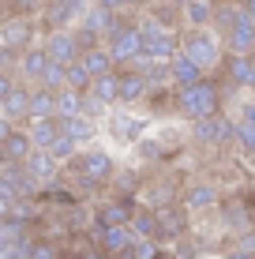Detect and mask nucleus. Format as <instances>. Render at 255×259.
Wrapping results in <instances>:
<instances>
[{
	"mask_svg": "<svg viewBox=\"0 0 255 259\" xmlns=\"http://www.w3.org/2000/svg\"><path fill=\"white\" fill-rule=\"evenodd\" d=\"M124 222H128V207H120V203H109L98 210V226H124Z\"/></svg>",
	"mask_w": 255,
	"mask_h": 259,
	"instance_id": "nucleus-31",
	"label": "nucleus"
},
{
	"mask_svg": "<svg viewBox=\"0 0 255 259\" xmlns=\"http://www.w3.org/2000/svg\"><path fill=\"white\" fill-rule=\"evenodd\" d=\"M45 150H49V154H53V158H57V162H60V158H72V154H75V139H72V136H68V132H64V128H60V136H57V139H53V143H49V147H45Z\"/></svg>",
	"mask_w": 255,
	"mask_h": 259,
	"instance_id": "nucleus-30",
	"label": "nucleus"
},
{
	"mask_svg": "<svg viewBox=\"0 0 255 259\" xmlns=\"http://www.w3.org/2000/svg\"><path fill=\"white\" fill-rule=\"evenodd\" d=\"M98 4H101V8H113V12H117V8L124 4V0H98Z\"/></svg>",
	"mask_w": 255,
	"mask_h": 259,
	"instance_id": "nucleus-43",
	"label": "nucleus"
},
{
	"mask_svg": "<svg viewBox=\"0 0 255 259\" xmlns=\"http://www.w3.org/2000/svg\"><path fill=\"white\" fill-rule=\"evenodd\" d=\"M229 49L233 53H251L255 49V19L248 15V8H244L240 19L229 26Z\"/></svg>",
	"mask_w": 255,
	"mask_h": 259,
	"instance_id": "nucleus-8",
	"label": "nucleus"
},
{
	"mask_svg": "<svg viewBox=\"0 0 255 259\" xmlns=\"http://www.w3.org/2000/svg\"><path fill=\"white\" fill-rule=\"evenodd\" d=\"M184 53H188L195 64H203V68H214L218 64V41L210 38V34H203V30H195V34L184 38Z\"/></svg>",
	"mask_w": 255,
	"mask_h": 259,
	"instance_id": "nucleus-6",
	"label": "nucleus"
},
{
	"mask_svg": "<svg viewBox=\"0 0 255 259\" xmlns=\"http://www.w3.org/2000/svg\"><path fill=\"white\" fill-rule=\"evenodd\" d=\"M109 53H113V64H131L135 57H143V30L139 26H120L109 38Z\"/></svg>",
	"mask_w": 255,
	"mask_h": 259,
	"instance_id": "nucleus-3",
	"label": "nucleus"
},
{
	"mask_svg": "<svg viewBox=\"0 0 255 259\" xmlns=\"http://www.w3.org/2000/svg\"><path fill=\"white\" fill-rule=\"evenodd\" d=\"M12 87H15V83H12V79L4 75V71H0V102H4V98H8V91H12Z\"/></svg>",
	"mask_w": 255,
	"mask_h": 259,
	"instance_id": "nucleus-42",
	"label": "nucleus"
},
{
	"mask_svg": "<svg viewBox=\"0 0 255 259\" xmlns=\"http://www.w3.org/2000/svg\"><path fill=\"white\" fill-rule=\"evenodd\" d=\"M86 94H94L101 105L120 102V75H113V71H105V75H94V79H90V91H86Z\"/></svg>",
	"mask_w": 255,
	"mask_h": 259,
	"instance_id": "nucleus-14",
	"label": "nucleus"
},
{
	"mask_svg": "<svg viewBox=\"0 0 255 259\" xmlns=\"http://www.w3.org/2000/svg\"><path fill=\"white\" fill-rule=\"evenodd\" d=\"M244 120H251V124H255V102L248 105V109H244Z\"/></svg>",
	"mask_w": 255,
	"mask_h": 259,
	"instance_id": "nucleus-44",
	"label": "nucleus"
},
{
	"mask_svg": "<svg viewBox=\"0 0 255 259\" xmlns=\"http://www.w3.org/2000/svg\"><path fill=\"white\" fill-rule=\"evenodd\" d=\"M188 19L195 23V26H203L207 19H214V12H210V8L203 4V0H191V4H188Z\"/></svg>",
	"mask_w": 255,
	"mask_h": 259,
	"instance_id": "nucleus-34",
	"label": "nucleus"
},
{
	"mask_svg": "<svg viewBox=\"0 0 255 259\" xmlns=\"http://www.w3.org/2000/svg\"><path fill=\"white\" fill-rule=\"evenodd\" d=\"M38 83L49 87V91H64V87H68V64H57V60H49V68L41 71Z\"/></svg>",
	"mask_w": 255,
	"mask_h": 259,
	"instance_id": "nucleus-25",
	"label": "nucleus"
},
{
	"mask_svg": "<svg viewBox=\"0 0 255 259\" xmlns=\"http://www.w3.org/2000/svg\"><path fill=\"white\" fill-rule=\"evenodd\" d=\"M158 226L169 229V233H180L184 218H180V210H158Z\"/></svg>",
	"mask_w": 255,
	"mask_h": 259,
	"instance_id": "nucleus-35",
	"label": "nucleus"
},
{
	"mask_svg": "<svg viewBox=\"0 0 255 259\" xmlns=\"http://www.w3.org/2000/svg\"><path fill=\"white\" fill-rule=\"evenodd\" d=\"M60 136V117H38L30 124V139H34V147H49L53 139Z\"/></svg>",
	"mask_w": 255,
	"mask_h": 259,
	"instance_id": "nucleus-22",
	"label": "nucleus"
},
{
	"mask_svg": "<svg viewBox=\"0 0 255 259\" xmlns=\"http://www.w3.org/2000/svg\"><path fill=\"white\" fill-rule=\"evenodd\" d=\"M251 192H255V188H251Z\"/></svg>",
	"mask_w": 255,
	"mask_h": 259,
	"instance_id": "nucleus-52",
	"label": "nucleus"
},
{
	"mask_svg": "<svg viewBox=\"0 0 255 259\" xmlns=\"http://www.w3.org/2000/svg\"><path fill=\"white\" fill-rule=\"evenodd\" d=\"M0 113H4L8 120H26V117H30V91L12 87V91H8V98L0 102Z\"/></svg>",
	"mask_w": 255,
	"mask_h": 259,
	"instance_id": "nucleus-11",
	"label": "nucleus"
},
{
	"mask_svg": "<svg viewBox=\"0 0 255 259\" xmlns=\"http://www.w3.org/2000/svg\"><path fill=\"white\" fill-rule=\"evenodd\" d=\"M203 71H207V68H203V64H195V60H191L184 49L169 60V75H173V83H177V87H191V83H199V79H203Z\"/></svg>",
	"mask_w": 255,
	"mask_h": 259,
	"instance_id": "nucleus-9",
	"label": "nucleus"
},
{
	"mask_svg": "<svg viewBox=\"0 0 255 259\" xmlns=\"http://www.w3.org/2000/svg\"><path fill=\"white\" fill-rule=\"evenodd\" d=\"M83 177L86 181H105V177L113 173V158L109 154H101V150H90V154H83Z\"/></svg>",
	"mask_w": 255,
	"mask_h": 259,
	"instance_id": "nucleus-18",
	"label": "nucleus"
},
{
	"mask_svg": "<svg viewBox=\"0 0 255 259\" xmlns=\"http://www.w3.org/2000/svg\"><path fill=\"white\" fill-rule=\"evenodd\" d=\"M251 60H255V49H251Z\"/></svg>",
	"mask_w": 255,
	"mask_h": 259,
	"instance_id": "nucleus-49",
	"label": "nucleus"
},
{
	"mask_svg": "<svg viewBox=\"0 0 255 259\" xmlns=\"http://www.w3.org/2000/svg\"><path fill=\"white\" fill-rule=\"evenodd\" d=\"M218 102H222V98H218V83H210V79H199V83H191V87H180V98H177L180 113L191 117V120L214 117Z\"/></svg>",
	"mask_w": 255,
	"mask_h": 259,
	"instance_id": "nucleus-1",
	"label": "nucleus"
},
{
	"mask_svg": "<svg viewBox=\"0 0 255 259\" xmlns=\"http://www.w3.org/2000/svg\"><path fill=\"white\" fill-rule=\"evenodd\" d=\"M79 12H83V0H49V8H45V19H49V23L60 30V26H68V23H72Z\"/></svg>",
	"mask_w": 255,
	"mask_h": 259,
	"instance_id": "nucleus-15",
	"label": "nucleus"
},
{
	"mask_svg": "<svg viewBox=\"0 0 255 259\" xmlns=\"http://www.w3.org/2000/svg\"><path fill=\"white\" fill-rule=\"evenodd\" d=\"M146 87H150V79L143 75V71H128V75H120V102H139V98L146 94Z\"/></svg>",
	"mask_w": 255,
	"mask_h": 259,
	"instance_id": "nucleus-20",
	"label": "nucleus"
},
{
	"mask_svg": "<svg viewBox=\"0 0 255 259\" xmlns=\"http://www.w3.org/2000/svg\"><path fill=\"white\" fill-rule=\"evenodd\" d=\"M4 8H8V0H0V19H4Z\"/></svg>",
	"mask_w": 255,
	"mask_h": 259,
	"instance_id": "nucleus-47",
	"label": "nucleus"
},
{
	"mask_svg": "<svg viewBox=\"0 0 255 259\" xmlns=\"http://www.w3.org/2000/svg\"><path fill=\"white\" fill-rule=\"evenodd\" d=\"M38 117H57V91H49L41 83L30 91V120Z\"/></svg>",
	"mask_w": 255,
	"mask_h": 259,
	"instance_id": "nucleus-16",
	"label": "nucleus"
},
{
	"mask_svg": "<svg viewBox=\"0 0 255 259\" xmlns=\"http://www.w3.org/2000/svg\"><path fill=\"white\" fill-rule=\"evenodd\" d=\"M23 169L34 177V181H49V177L57 173V158H53L45 147H34L30 154L23 158Z\"/></svg>",
	"mask_w": 255,
	"mask_h": 259,
	"instance_id": "nucleus-10",
	"label": "nucleus"
},
{
	"mask_svg": "<svg viewBox=\"0 0 255 259\" xmlns=\"http://www.w3.org/2000/svg\"><path fill=\"white\" fill-rule=\"evenodd\" d=\"M79 113H83V91H72V87L57 91V117L68 120V117H79Z\"/></svg>",
	"mask_w": 255,
	"mask_h": 259,
	"instance_id": "nucleus-23",
	"label": "nucleus"
},
{
	"mask_svg": "<svg viewBox=\"0 0 255 259\" xmlns=\"http://www.w3.org/2000/svg\"><path fill=\"white\" fill-rule=\"evenodd\" d=\"M45 53H49V60H57V64H72V60H79V53H83V41H79V34L60 26V30L49 34Z\"/></svg>",
	"mask_w": 255,
	"mask_h": 259,
	"instance_id": "nucleus-4",
	"label": "nucleus"
},
{
	"mask_svg": "<svg viewBox=\"0 0 255 259\" xmlns=\"http://www.w3.org/2000/svg\"><path fill=\"white\" fill-rule=\"evenodd\" d=\"M225 75H229V83L255 91V60H251V53H233V57L225 60Z\"/></svg>",
	"mask_w": 255,
	"mask_h": 259,
	"instance_id": "nucleus-7",
	"label": "nucleus"
},
{
	"mask_svg": "<svg viewBox=\"0 0 255 259\" xmlns=\"http://www.w3.org/2000/svg\"><path fill=\"white\" fill-rule=\"evenodd\" d=\"M12 210H15V199H8V195L0 192V222H4V218H12Z\"/></svg>",
	"mask_w": 255,
	"mask_h": 259,
	"instance_id": "nucleus-38",
	"label": "nucleus"
},
{
	"mask_svg": "<svg viewBox=\"0 0 255 259\" xmlns=\"http://www.w3.org/2000/svg\"><path fill=\"white\" fill-rule=\"evenodd\" d=\"M30 34H34V26L19 15V19H12V23L0 26V46H8V49H23L26 41H30Z\"/></svg>",
	"mask_w": 255,
	"mask_h": 259,
	"instance_id": "nucleus-13",
	"label": "nucleus"
},
{
	"mask_svg": "<svg viewBox=\"0 0 255 259\" xmlns=\"http://www.w3.org/2000/svg\"><path fill=\"white\" fill-rule=\"evenodd\" d=\"M135 240V229L128 226H101V248L105 252H124V248Z\"/></svg>",
	"mask_w": 255,
	"mask_h": 259,
	"instance_id": "nucleus-17",
	"label": "nucleus"
},
{
	"mask_svg": "<svg viewBox=\"0 0 255 259\" xmlns=\"http://www.w3.org/2000/svg\"><path fill=\"white\" fill-rule=\"evenodd\" d=\"M15 8H19L23 15H30V12H38V8H45V0H12Z\"/></svg>",
	"mask_w": 255,
	"mask_h": 259,
	"instance_id": "nucleus-37",
	"label": "nucleus"
},
{
	"mask_svg": "<svg viewBox=\"0 0 255 259\" xmlns=\"http://www.w3.org/2000/svg\"><path fill=\"white\" fill-rule=\"evenodd\" d=\"M34 150V139H30V132H19V128H12V136H8L4 143H0V154L8 158V162H23L26 154Z\"/></svg>",
	"mask_w": 255,
	"mask_h": 259,
	"instance_id": "nucleus-12",
	"label": "nucleus"
},
{
	"mask_svg": "<svg viewBox=\"0 0 255 259\" xmlns=\"http://www.w3.org/2000/svg\"><path fill=\"white\" fill-rule=\"evenodd\" d=\"M240 252L255 255V229H248V233H244V240H240Z\"/></svg>",
	"mask_w": 255,
	"mask_h": 259,
	"instance_id": "nucleus-39",
	"label": "nucleus"
},
{
	"mask_svg": "<svg viewBox=\"0 0 255 259\" xmlns=\"http://www.w3.org/2000/svg\"><path fill=\"white\" fill-rule=\"evenodd\" d=\"M131 229H135V237H139V233H143V237H150V240H158V237H162L158 214H135V218H131Z\"/></svg>",
	"mask_w": 255,
	"mask_h": 259,
	"instance_id": "nucleus-29",
	"label": "nucleus"
},
{
	"mask_svg": "<svg viewBox=\"0 0 255 259\" xmlns=\"http://www.w3.org/2000/svg\"><path fill=\"white\" fill-rule=\"evenodd\" d=\"M79 60L86 64V71H90V75H105V71H113V53H109V49L90 46V49L79 53Z\"/></svg>",
	"mask_w": 255,
	"mask_h": 259,
	"instance_id": "nucleus-21",
	"label": "nucleus"
},
{
	"mask_svg": "<svg viewBox=\"0 0 255 259\" xmlns=\"http://www.w3.org/2000/svg\"><path fill=\"white\" fill-rule=\"evenodd\" d=\"M139 30H143V57H150V60H173L177 57V38L162 23L146 19V23H139Z\"/></svg>",
	"mask_w": 255,
	"mask_h": 259,
	"instance_id": "nucleus-2",
	"label": "nucleus"
},
{
	"mask_svg": "<svg viewBox=\"0 0 255 259\" xmlns=\"http://www.w3.org/2000/svg\"><path fill=\"white\" fill-rule=\"evenodd\" d=\"M233 259H255V255H248V252H236Z\"/></svg>",
	"mask_w": 255,
	"mask_h": 259,
	"instance_id": "nucleus-46",
	"label": "nucleus"
},
{
	"mask_svg": "<svg viewBox=\"0 0 255 259\" xmlns=\"http://www.w3.org/2000/svg\"><path fill=\"white\" fill-rule=\"evenodd\" d=\"M19 68H23V75H26V79H34V83H38L41 71L49 68V53H45V49H26V53H23V60H19Z\"/></svg>",
	"mask_w": 255,
	"mask_h": 259,
	"instance_id": "nucleus-24",
	"label": "nucleus"
},
{
	"mask_svg": "<svg viewBox=\"0 0 255 259\" xmlns=\"http://www.w3.org/2000/svg\"><path fill=\"white\" fill-rule=\"evenodd\" d=\"M195 139L199 143H229V139H236V124L218 117V113L203 117V120H195Z\"/></svg>",
	"mask_w": 255,
	"mask_h": 259,
	"instance_id": "nucleus-5",
	"label": "nucleus"
},
{
	"mask_svg": "<svg viewBox=\"0 0 255 259\" xmlns=\"http://www.w3.org/2000/svg\"><path fill=\"white\" fill-rule=\"evenodd\" d=\"M8 4H12V0H8Z\"/></svg>",
	"mask_w": 255,
	"mask_h": 259,
	"instance_id": "nucleus-50",
	"label": "nucleus"
},
{
	"mask_svg": "<svg viewBox=\"0 0 255 259\" xmlns=\"http://www.w3.org/2000/svg\"><path fill=\"white\" fill-rule=\"evenodd\" d=\"M240 12H244V4H222V8H214V23L222 26V30H229V26L240 19Z\"/></svg>",
	"mask_w": 255,
	"mask_h": 259,
	"instance_id": "nucleus-32",
	"label": "nucleus"
},
{
	"mask_svg": "<svg viewBox=\"0 0 255 259\" xmlns=\"http://www.w3.org/2000/svg\"><path fill=\"white\" fill-rule=\"evenodd\" d=\"M244 8H248V15L255 19V0H244Z\"/></svg>",
	"mask_w": 255,
	"mask_h": 259,
	"instance_id": "nucleus-45",
	"label": "nucleus"
},
{
	"mask_svg": "<svg viewBox=\"0 0 255 259\" xmlns=\"http://www.w3.org/2000/svg\"><path fill=\"white\" fill-rule=\"evenodd\" d=\"M60 128L68 132V136H72L75 143H83V139H90L94 136V124L83 117V113H79V117H68V120H60Z\"/></svg>",
	"mask_w": 255,
	"mask_h": 259,
	"instance_id": "nucleus-27",
	"label": "nucleus"
},
{
	"mask_svg": "<svg viewBox=\"0 0 255 259\" xmlns=\"http://www.w3.org/2000/svg\"><path fill=\"white\" fill-rule=\"evenodd\" d=\"M251 102H255V98H251Z\"/></svg>",
	"mask_w": 255,
	"mask_h": 259,
	"instance_id": "nucleus-51",
	"label": "nucleus"
},
{
	"mask_svg": "<svg viewBox=\"0 0 255 259\" xmlns=\"http://www.w3.org/2000/svg\"><path fill=\"white\" fill-rule=\"evenodd\" d=\"M30 259H57V255H53V248L38 244V248H30Z\"/></svg>",
	"mask_w": 255,
	"mask_h": 259,
	"instance_id": "nucleus-40",
	"label": "nucleus"
},
{
	"mask_svg": "<svg viewBox=\"0 0 255 259\" xmlns=\"http://www.w3.org/2000/svg\"><path fill=\"white\" fill-rule=\"evenodd\" d=\"M12 124H15V120H8L4 113H0V143H4L8 136H12Z\"/></svg>",
	"mask_w": 255,
	"mask_h": 259,
	"instance_id": "nucleus-41",
	"label": "nucleus"
},
{
	"mask_svg": "<svg viewBox=\"0 0 255 259\" xmlns=\"http://www.w3.org/2000/svg\"><path fill=\"white\" fill-rule=\"evenodd\" d=\"M218 203V192L210 188V184H195V188L188 192V210H207Z\"/></svg>",
	"mask_w": 255,
	"mask_h": 259,
	"instance_id": "nucleus-26",
	"label": "nucleus"
},
{
	"mask_svg": "<svg viewBox=\"0 0 255 259\" xmlns=\"http://www.w3.org/2000/svg\"><path fill=\"white\" fill-rule=\"evenodd\" d=\"M124 4H139V0H124Z\"/></svg>",
	"mask_w": 255,
	"mask_h": 259,
	"instance_id": "nucleus-48",
	"label": "nucleus"
},
{
	"mask_svg": "<svg viewBox=\"0 0 255 259\" xmlns=\"http://www.w3.org/2000/svg\"><path fill=\"white\" fill-rule=\"evenodd\" d=\"M86 30H90V34H109V38H113V34L120 30V23H117V15H113V8H101V4H98L90 15H86Z\"/></svg>",
	"mask_w": 255,
	"mask_h": 259,
	"instance_id": "nucleus-19",
	"label": "nucleus"
},
{
	"mask_svg": "<svg viewBox=\"0 0 255 259\" xmlns=\"http://www.w3.org/2000/svg\"><path fill=\"white\" fill-rule=\"evenodd\" d=\"M236 143H240L248 154H255V124H251V120H240V124H236Z\"/></svg>",
	"mask_w": 255,
	"mask_h": 259,
	"instance_id": "nucleus-33",
	"label": "nucleus"
},
{
	"mask_svg": "<svg viewBox=\"0 0 255 259\" xmlns=\"http://www.w3.org/2000/svg\"><path fill=\"white\" fill-rule=\"evenodd\" d=\"M139 128H143L139 120H131V117H117V136H120V139H135V136H139Z\"/></svg>",
	"mask_w": 255,
	"mask_h": 259,
	"instance_id": "nucleus-36",
	"label": "nucleus"
},
{
	"mask_svg": "<svg viewBox=\"0 0 255 259\" xmlns=\"http://www.w3.org/2000/svg\"><path fill=\"white\" fill-rule=\"evenodd\" d=\"M90 71H86V64H83V60H72V64H68V87H72V91H90Z\"/></svg>",
	"mask_w": 255,
	"mask_h": 259,
	"instance_id": "nucleus-28",
	"label": "nucleus"
}]
</instances>
